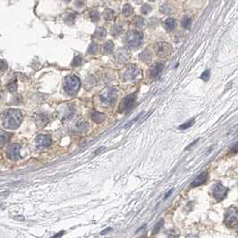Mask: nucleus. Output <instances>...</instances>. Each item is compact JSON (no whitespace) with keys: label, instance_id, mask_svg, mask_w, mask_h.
<instances>
[{"label":"nucleus","instance_id":"nucleus-1","mask_svg":"<svg viewBox=\"0 0 238 238\" xmlns=\"http://www.w3.org/2000/svg\"><path fill=\"white\" fill-rule=\"evenodd\" d=\"M23 115L20 110L16 109H10L5 111L1 118L2 125L5 129L7 130H15L17 129L22 121H23Z\"/></svg>","mask_w":238,"mask_h":238},{"label":"nucleus","instance_id":"nucleus-2","mask_svg":"<svg viewBox=\"0 0 238 238\" xmlns=\"http://www.w3.org/2000/svg\"><path fill=\"white\" fill-rule=\"evenodd\" d=\"M81 86V80L76 76H68L65 79L64 88L65 91L70 95H75Z\"/></svg>","mask_w":238,"mask_h":238},{"label":"nucleus","instance_id":"nucleus-3","mask_svg":"<svg viewBox=\"0 0 238 238\" xmlns=\"http://www.w3.org/2000/svg\"><path fill=\"white\" fill-rule=\"evenodd\" d=\"M117 96V91L115 87H107L100 94V98L103 104L112 105L114 104Z\"/></svg>","mask_w":238,"mask_h":238},{"label":"nucleus","instance_id":"nucleus-4","mask_svg":"<svg viewBox=\"0 0 238 238\" xmlns=\"http://www.w3.org/2000/svg\"><path fill=\"white\" fill-rule=\"evenodd\" d=\"M143 40V34L137 30H132L127 36V44L130 48L134 49L139 47Z\"/></svg>","mask_w":238,"mask_h":238},{"label":"nucleus","instance_id":"nucleus-5","mask_svg":"<svg viewBox=\"0 0 238 238\" xmlns=\"http://www.w3.org/2000/svg\"><path fill=\"white\" fill-rule=\"evenodd\" d=\"M238 211L236 207H229L225 215V224L228 227H235L237 225Z\"/></svg>","mask_w":238,"mask_h":238},{"label":"nucleus","instance_id":"nucleus-6","mask_svg":"<svg viewBox=\"0 0 238 238\" xmlns=\"http://www.w3.org/2000/svg\"><path fill=\"white\" fill-rule=\"evenodd\" d=\"M125 79L130 80V81H137L141 78V71L140 68H138L136 66L133 65L126 68L124 76Z\"/></svg>","mask_w":238,"mask_h":238},{"label":"nucleus","instance_id":"nucleus-7","mask_svg":"<svg viewBox=\"0 0 238 238\" xmlns=\"http://www.w3.org/2000/svg\"><path fill=\"white\" fill-rule=\"evenodd\" d=\"M228 192V189L223 186L221 183H217L213 186L212 195L218 201H222Z\"/></svg>","mask_w":238,"mask_h":238},{"label":"nucleus","instance_id":"nucleus-8","mask_svg":"<svg viewBox=\"0 0 238 238\" xmlns=\"http://www.w3.org/2000/svg\"><path fill=\"white\" fill-rule=\"evenodd\" d=\"M136 101V95H129L126 97H125L119 105V111L120 112H125L130 111L134 102Z\"/></svg>","mask_w":238,"mask_h":238},{"label":"nucleus","instance_id":"nucleus-9","mask_svg":"<svg viewBox=\"0 0 238 238\" xmlns=\"http://www.w3.org/2000/svg\"><path fill=\"white\" fill-rule=\"evenodd\" d=\"M155 51L158 56L159 57H167L171 54L172 47L171 45L167 42H158L154 46Z\"/></svg>","mask_w":238,"mask_h":238},{"label":"nucleus","instance_id":"nucleus-10","mask_svg":"<svg viewBox=\"0 0 238 238\" xmlns=\"http://www.w3.org/2000/svg\"><path fill=\"white\" fill-rule=\"evenodd\" d=\"M52 143L51 137L47 135H39L36 137V145L39 148L48 147Z\"/></svg>","mask_w":238,"mask_h":238},{"label":"nucleus","instance_id":"nucleus-11","mask_svg":"<svg viewBox=\"0 0 238 238\" xmlns=\"http://www.w3.org/2000/svg\"><path fill=\"white\" fill-rule=\"evenodd\" d=\"M20 149L21 146L19 144H14L8 147L7 156L12 160H17L20 158Z\"/></svg>","mask_w":238,"mask_h":238},{"label":"nucleus","instance_id":"nucleus-12","mask_svg":"<svg viewBox=\"0 0 238 238\" xmlns=\"http://www.w3.org/2000/svg\"><path fill=\"white\" fill-rule=\"evenodd\" d=\"M207 178H208V172H202L200 175H198L193 180V182L191 184V187H197V186H200V185L203 184L204 182H206Z\"/></svg>","mask_w":238,"mask_h":238},{"label":"nucleus","instance_id":"nucleus-13","mask_svg":"<svg viewBox=\"0 0 238 238\" xmlns=\"http://www.w3.org/2000/svg\"><path fill=\"white\" fill-rule=\"evenodd\" d=\"M164 67H165L164 63H161V62H158V63L154 64V65L151 67L150 71V76H151V77H157V76L161 73V71L163 70Z\"/></svg>","mask_w":238,"mask_h":238},{"label":"nucleus","instance_id":"nucleus-14","mask_svg":"<svg viewBox=\"0 0 238 238\" xmlns=\"http://www.w3.org/2000/svg\"><path fill=\"white\" fill-rule=\"evenodd\" d=\"M116 58L119 62H125L129 60V53L125 50L121 49L119 51H117Z\"/></svg>","mask_w":238,"mask_h":238},{"label":"nucleus","instance_id":"nucleus-15","mask_svg":"<svg viewBox=\"0 0 238 238\" xmlns=\"http://www.w3.org/2000/svg\"><path fill=\"white\" fill-rule=\"evenodd\" d=\"M88 127L89 126H88L87 122H85L84 121H80L75 123L73 129H74V131H76V132H84L87 130Z\"/></svg>","mask_w":238,"mask_h":238},{"label":"nucleus","instance_id":"nucleus-16","mask_svg":"<svg viewBox=\"0 0 238 238\" xmlns=\"http://www.w3.org/2000/svg\"><path fill=\"white\" fill-rule=\"evenodd\" d=\"M73 108L72 106H66L64 111H62V119L63 120H69L73 115Z\"/></svg>","mask_w":238,"mask_h":238},{"label":"nucleus","instance_id":"nucleus-17","mask_svg":"<svg viewBox=\"0 0 238 238\" xmlns=\"http://www.w3.org/2000/svg\"><path fill=\"white\" fill-rule=\"evenodd\" d=\"M91 120L96 123H101L102 121L105 120V115H104V113L99 112V111L92 112L91 113Z\"/></svg>","mask_w":238,"mask_h":238},{"label":"nucleus","instance_id":"nucleus-18","mask_svg":"<svg viewBox=\"0 0 238 238\" xmlns=\"http://www.w3.org/2000/svg\"><path fill=\"white\" fill-rule=\"evenodd\" d=\"M140 59L143 61V62H150L151 60V53L149 50H145L144 51H142L140 54Z\"/></svg>","mask_w":238,"mask_h":238},{"label":"nucleus","instance_id":"nucleus-19","mask_svg":"<svg viewBox=\"0 0 238 238\" xmlns=\"http://www.w3.org/2000/svg\"><path fill=\"white\" fill-rule=\"evenodd\" d=\"M114 43L111 41V40H107L105 44H104V46H103V50H104V52L106 53V54H110L111 52H113V50H114Z\"/></svg>","mask_w":238,"mask_h":238},{"label":"nucleus","instance_id":"nucleus-20","mask_svg":"<svg viewBox=\"0 0 238 238\" xmlns=\"http://www.w3.org/2000/svg\"><path fill=\"white\" fill-rule=\"evenodd\" d=\"M107 36V31L106 29L102 28V27H98L95 32H94V37L98 38V39H104Z\"/></svg>","mask_w":238,"mask_h":238},{"label":"nucleus","instance_id":"nucleus-21","mask_svg":"<svg viewBox=\"0 0 238 238\" xmlns=\"http://www.w3.org/2000/svg\"><path fill=\"white\" fill-rule=\"evenodd\" d=\"M122 13H123V14L125 16L128 17V16L132 15V14L134 13V9H133V7L130 5L127 4V5H124V7L122 9Z\"/></svg>","mask_w":238,"mask_h":238},{"label":"nucleus","instance_id":"nucleus-22","mask_svg":"<svg viewBox=\"0 0 238 238\" xmlns=\"http://www.w3.org/2000/svg\"><path fill=\"white\" fill-rule=\"evenodd\" d=\"M175 19H173V18H168V19H167V20L164 22V26H165V28H166L167 30H168V31L173 30L174 27H175Z\"/></svg>","mask_w":238,"mask_h":238},{"label":"nucleus","instance_id":"nucleus-23","mask_svg":"<svg viewBox=\"0 0 238 238\" xmlns=\"http://www.w3.org/2000/svg\"><path fill=\"white\" fill-rule=\"evenodd\" d=\"M98 50H99V45L96 43V42H91V45L89 46L88 48V54H91V55H94L98 52Z\"/></svg>","mask_w":238,"mask_h":238},{"label":"nucleus","instance_id":"nucleus-24","mask_svg":"<svg viewBox=\"0 0 238 238\" xmlns=\"http://www.w3.org/2000/svg\"><path fill=\"white\" fill-rule=\"evenodd\" d=\"M103 17H104V19H106L107 21H110V20H112L113 19V17H114V11L113 10H111V9H106L105 11H104V13H103Z\"/></svg>","mask_w":238,"mask_h":238},{"label":"nucleus","instance_id":"nucleus-25","mask_svg":"<svg viewBox=\"0 0 238 238\" xmlns=\"http://www.w3.org/2000/svg\"><path fill=\"white\" fill-rule=\"evenodd\" d=\"M133 23L137 27H141L144 24V19L141 16H135L133 20Z\"/></svg>","mask_w":238,"mask_h":238},{"label":"nucleus","instance_id":"nucleus-26","mask_svg":"<svg viewBox=\"0 0 238 238\" xmlns=\"http://www.w3.org/2000/svg\"><path fill=\"white\" fill-rule=\"evenodd\" d=\"M10 137H11V134L6 133V132H2V133L0 134V143H2V144H5L6 142L9 141Z\"/></svg>","mask_w":238,"mask_h":238},{"label":"nucleus","instance_id":"nucleus-27","mask_svg":"<svg viewBox=\"0 0 238 238\" xmlns=\"http://www.w3.org/2000/svg\"><path fill=\"white\" fill-rule=\"evenodd\" d=\"M163 224H164V219L159 220V221L156 224V226H155L154 228H153V235H156V234H158V233L160 231L161 227H163Z\"/></svg>","mask_w":238,"mask_h":238},{"label":"nucleus","instance_id":"nucleus-28","mask_svg":"<svg viewBox=\"0 0 238 238\" xmlns=\"http://www.w3.org/2000/svg\"><path fill=\"white\" fill-rule=\"evenodd\" d=\"M82 58L80 56H76L72 61V67H79L82 65Z\"/></svg>","mask_w":238,"mask_h":238},{"label":"nucleus","instance_id":"nucleus-29","mask_svg":"<svg viewBox=\"0 0 238 238\" xmlns=\"http://www.w3.org/2000/svg\"><path fill=\"white\" fill-rule=\"evenodd\" d=\"M194 123V120H192V121H187V122H185V123H184L183 125H181V126H179V130H187V129H189L193 124Z\"/></svg>","mask_w":238,"mask_h":238},{"label":"nucleus","instance_id":"nucleus-30","mask_svg":"<svg viewBox=\"0 0 238 238\" xmlns=\"http://www.w3.org/2000/svg\"><path fill=\"white\" fill-rule=\"evenodd\" d=\"M191 24H192L191 19L188 18L187 16H185V17L183 19V21H182V25H183L184 28H189V27L191 26Z\"/></svg>","mask_w":238,"mask_h":238},{"label":"nucleus","instance_id":"nucleus-31","mask_svg":"<svg viewBox=\"0 0 238 238\" xmlns=\"http://www.w3.org/2000/svg\"><path fill=\"white\" fill-rule=\"evenodd\" d=\"M122 32H123V29H122V27H120V26H115V27L112 29V34H113L114 36L120 35V34H122Z\"/></svg>","mask_w":238,"mask_h":238},{"label":"nucleus","instance_id":"nucleus-32","mask_svg":"<svg viewBox=\"0 0 238 238\" xmlns=\"http://www.w3.org/2000/svg\"><path fill=\"white\" fill-rule=\"evenodd\" d=\"M91 19L93 22H98L100 20V14L97 11H93L91 13Z\"/></svg>","mask_w":238,"mask_h":238},{"label":"nucleus","instance_id":"nucleus-33","mask_svg":"<svg viewBox=\"0 0 238 238\" xmlns=\"http://www.w3.org/2000/svg\"><path fill=\"white\" fill-rule=\"evenodd\" d=\"M7 89L10 91V92H15L16 89H17V84L16 82H11L8 85H7Z\"/></svg>","mask_w":238,"mask_h":238},{"label":"nucleus","instance_id":"nucleus-34","mask_svg":"<svg viewBox=\"0 0 238 238\" xmlns=\"http://www.w3.org/2000/svg\"><path fill=\"white\" fill-rule=\"evenodd\" d=\"M141 13H142V14H149V13L151 11V7H150L149 5H142V6H141Z\"/></svg>","mask_w":238,"mask_h":238},{"label":"nucleus","instance_id":"nucleus-35","mask_svg":"<svg viewBox=\"0 0 238 238\" xmlns=\"http://www.w3.org/2000/svg\"><path fill=\"white\" fill-rule=\"evenodd\" d=\"M160 11L163 12L164 14H170L171 11H172V9H171V7H170L169 5H164L161 6Z\"/></svg>","mask_w":238,"mask_h":238},{"label":"nucleus","instance_id":"nucleus-36","mask_svg":"<svg viewBox=\"0 0 238 238\" xmlns=\"http://www.w3.org/2000/svg\"><path fill=\"white\" fill-rule=\"evenodd\" d=\"M209 76H210V71H209V69H207V70H205L203 73L202 74V76H201V78H202V80L207 81V80L209 78Z\"/></svg>","mask_w":238,"mask_h":238},{"label":"nucleus","instance_id":"nucleus-37","mask_svg":"<svg viewBox=\"0 0 238 238\" xmlns=\"http://www.w3.org/2000/svg\"><path fill=\"white\" fill-rule=\"evenodd\" d=\"M141 115H142V112H141V114H139V115H138V116L136 117L135 119H134V120H132V121H131L130 122H128V123H127V124H126V125L125 126V128H127V127H129V126H131V125H132L133 123H134V122H135L136 121H137V120H138V119H139V118H140V117H141Z\"/></svg>","mask_w":238,"mask_h":238},{"label":"nucleus","instance_id":"nucleus-38","mask_svg":"<svg viewBox=\"0 0 238 238\" xmlns=\"http://www.w3.org/2000/svg\"><path fill=\"white\" fill-rule=\"evenodd\" d=\"M6 68H7V64H6V62L1 60V61H0V70H5Z\"/></svg>","mask_w":238,"mask_h":238},{"label":"nucleus","instance_id":"nucleus-39","mask_svg":"<svg viewBox=\"0 0 238 238\" xmlns=\"http://www.w3.org/2000/svg\"><path fill=\"white\" fill-rule=\"evenodd\" d=\"M64 234H65V231H61V232H59L58 234H57L56 236H54L53 237L51 238H60L63 235H64Z\"/></svg>","mask_w":238,"mask_h":238},{"label":"nucleus","instance_id":"nucleus-40","mask_svg":"<svg viewBox=\"0 0 238 238\" xmlns=\"http://www.w3.org/2000/svg\"><path fill=\"white\" fill-rule=\"evenodd\" d=\"M232 152H234V153H237V144H236V145L234 146V149H232Z\"/></svg>","mask_w":238,"mask_h":238},{"label":"nucleus","instance_id":"nucleus-41","mask_svg":"<svg viewBox=\"0 0 238 238\" xmlns=\"http://www.w3.org/2000/svg\"><path fill=\"white\" fill-rule=\"evenodd\" d=\"M110 230H111V228H107V229H106V230L102 231L101 235H103V234H107V231H110Z\"/></svg>","mask_w":238,"mask_h":238},{"label":"nucleus","instance_id":"nucleus-42","mask_svg":"<svg viewBox=\"0 0 238 238\" xmlns=\"http://www.w3.org/2000/svg\"><path fill=\"white\" fill-rule=\"evenodd\" d=\"M66 1H67V2H69V1H70V0H66Z\"/></svg>","mask_w":238,"mask_h":238},{"label":"nucleus","instance_id":"nucleus-43","mask_svg":"<svg viewBox=\"0 0 238 238\" xmlns=\"http://www.w3.org/2000/svg\"><path fill=\"white\" fill-rule=\"evenodd\" d=\"M150 1H154V0H150Z\"/></svg>","mask_w":238,"mask_h":238},{"label":"nucleus","instance_id":"nucleus-44","mask_svg":"<svg viewBox=\"0 0 238 238\" xmlns=\"http://www.w3.org/2000/svg\"><path fill=\"white\" fill-rule=\"evenodd\" d=\"M0 207H1V204H0Z\"/></svg>","mask_w":238,"mask_h":238}]
</instances>
